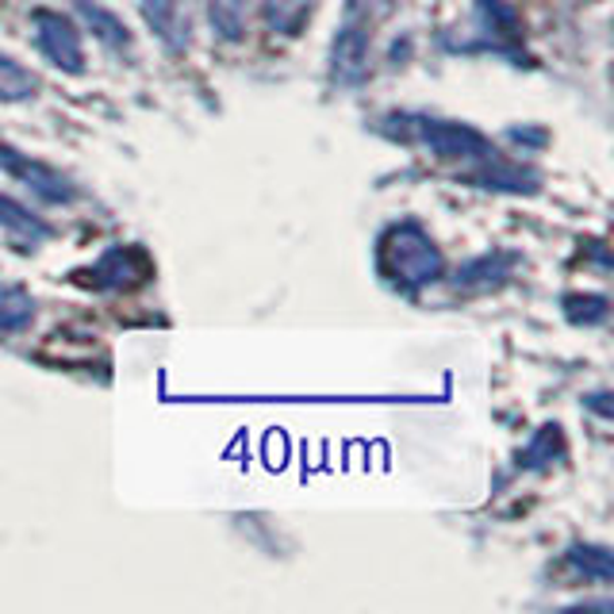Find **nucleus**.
Returning <instances> with one entry per match:
<instances>
[{
	"instance_id": "nucleus-10",
	"label": "nucleus",
	"mask_w": 614,
	"mask_h": 614,
	"mask_svg": "<svg viewBox=\"0 0 614 614\" xmlns=\"http://www.w3.org/2000/svg\"><path fill=\"white\" fill-rule=\"evenodd\" d=\"M36 89H39V77L31 73L28 66L0 55V100H4V105H23V100L36 97Z\"/></svg>"
},
{
	"instance_id": "nucleus-2",
	"label": "nucleus",
	"mask_w": 614,
	"mask_h": 614,
	"mask_svg": "<svg viewBox=\"0 0 614 614\" xmlns=\"http://www.w3.org/2000/svg\"><path fill=\"white\" fill-rule=\"evenodd\" d=\"M377 269L399 293H419V288L442 280L446 273V258H442L438 242L426 235L423 224L404 219V224H392L377 242Z\"/></svg>"
},
{
	"instance_id": "nucleus-13",
	"label": "nucleus",
	"mask_w": 614,
	"mask_h": 614,
	"mask_svg": "<svg viewBox=\"0 0 614 614\" xmlns=\"http://www.w3.org/2000/svg\"><path fill=\"white\" fill-rule=\"evenodd\" d=\"M0 227L12 230V235H20V238H31V242H42V238L50 235V227L42 224L39 216H31L20 200H12V196H4V192H0Z\"/></svg>"
},
{
	"instance_id": "nucleus-8",
	"label": "nucleus",
	"mask_w": 614,
	"mask_h": 614,
	"mask_svg": "<svg viewBox=\"0 0 614 614\" xmlns=\"http://www.w3.org/2000/svg\"><path fill=\"white\" fill-rule=\"evenodd\" d=\"M77 16L89 23L92 36L105 42L108 50H116V55L131 50V31H127V23L119 20L116 12H108L105 4H97V0H77Z\"/></svg>"
},
{
	"instance_id": "nucleus-17",
	"label": "nucleus",
	"mask_w": 614,
	"mask_h": 614,
	"mask_svg": "<svg viewBox=\"0 0 614 614\" xmlns=\"http://www.w3.org/2000/svg\"><path fill=\"white\" fill-rule=\"evenodd\" d=\"M561 307H565L568 323H576V327H600V323H607L611 307H607V296H565L561 300Z\"/></svg>"
},
{
	"instance_id": "nucleus-18",
	"label": "nucleus",
	"mask_w": 614,
	"mask_h": 614,
	"mask_svg": "<svg viewBox=\"0 0 614 614\" xmlns=\"http://www.w3.org/2000/svg\"><path fill=\"white\" fill-rule=\"evenodd\" d=\"M307 4H311V0H269V4H266V16H269V23H273L277 31H293L296 23L304 20Z\"/></svg>"
},
{
	"instance_id": "nucleus-14",
	"label": "nucleus",
	"mask_w": 614,
	"mask_h": 614,
	"mask_svg": "<svg viewBox=\"0 0 614 614\" xmlns=\"http://www.w3.org/2000/svg\"><path fill=\"white\" fill-rule=\"evenodd\" d=\"M511 266H515V254H484L457 273V285H499V277H507Z\"/></svg>"
},
{
	"instance_id": "nucleus-11",
	"label": "nucleus",
	"mask_w": 614,
	"mask_h": 614,
	"mask_svg": "<svg viewBox=\"0 0 614 614\" xmlns=\"http://www.w3.org/2000/svg\"><path fill=\"white\" fill-rule=\"evenodd\" d=\"M36 315V300H31L28 288L20 285H8L0 288V335H16L23 330Z\"/></svg>"
},
{
	"instance_id": "nucleus-7",
	"label": "nucleus",
	"mask_w": 614,
	"mask_h": 614,
	"mask_svg": "<svg viewBox=\"0 0 614 614\" xmlns=\"http://www.w3.org/2000/svg\"><path fill=\"white\" fill-rule=\"evenodd\" d=\"M476 20H481V28H488L492 50H511L523 39V23H518L515 8L503 4V0H476Z\"/></svg>"
},
{
	"instance_id": "nucleus-1",
	"label": "nucleus",
	"mask_w": 614,
	"mask_h": 614,
	"mask_svg": "<svg viewBox=\"0 0 614 614\" xmlns=\"http://www.w3.org/2000/svg\"><path fill=\"white\" fill-rule=\"evenodd\" d=\"M388 135L415 147L430 150L438 161L457 166V174L468 185L496 192H534V174H526L523 166L507 161L503 154L492 147V139H484L476 127L457 123V119H434V116H392Z\"/></svg>"
},
{
	"instance_id": "nucleus-3",
	"label": "nucleus",
	"mask_w": 614,
	"mask_h": 614,
	"mask_svg": "<svg viewBox=\"0 0 614 614\" xmlns=\"http://www.w3.org/2000/svg\"><path fill=\"white\" fill-rule=\"evenodd\" d=\"M380 12H384V0H346L338 36L330 42V81L338 89H354L369 73L373 31H377Z\"/></svg>"
},
{
	"instance_id": "nucleus-19",
	"label": "nucleus",
	"mask_w": 614,
	"mask_h": 614,
	"mask_svg": "<svg viewBox=\"0 0 614 614\" xmlns=\"http://www.w3.org/2000/svg\"><path fill=\"white\" fill-rule=\"evenodd\" d=\"M587 407H592V412H600L603 419H611V407L603 404V392H600V396H592V399H587Z\"/></svg>"
},
{
	"instance_id": "nucleus-15",
	"label": "nucleus",
	"mask_w": 614,
	"mask_h": 614,
	"mask_svg": "<svg viewBox=\"0 0 614 614\" xmlns=\"http://www.w3.org/2000/svg\"><path fill=\"white\" fill-rule=\"evenodd\" d=\"M211 28L227 42H238L246 31V0H208Z\"/></svg>"
},
{
	"instance_id": "nucleus-9",
	"label": "nucleus",
	"mask_w": 614,
	"mask_h": 614,
	"mask_svg": "<svg viewBox=\"0 0 614 614\" xmlns=\"http://www.w3.org/2000/svg\"><path fill=\"white\" fill-rule=\"evenodd\" d=\"M142 16L166 47H181L185 42V20H181V0H142Z\"/></svg>"
},
{
	"instance_id": "nucleus-4",
	"label": "nucleus",
	"mask_w": 614,
	"mask_h": 614,
	"mask_svg": "<svg viewBox=\"0 0 614 614\" xmlns=\"http://www.w3.org/2000/svg\"><path fill=\"white\" fill-rule=\"evenodd\" d=\"M36 23V42L50 66H58L62 73H85V47H81V31L73 28L70 16L50 12V8H39L31 16Z\"/></svg>"
},
{
	"instance_id": "nucleus-16",
	"label": "nucleus",
	"mask_w": 614,
	"mask_h": 614,
	"mask_svg": "<svg viewBox=\"0 0 614 614\" xmlns=\"http://www.w3.org/2000/svg\"><path fill=\"white\" fill-rule=\"evenodd\" d=\"M561 454H565L561 426H542V430H537V438L531 442V446H526V454L518 460H523V468H549Z\"/></svg>"
},
{
	"instance_id": "nucleus-12",
	"label": "nucleus",
	"mask_w": 614,
	"mask_h": 614,
	"mask_svg": "<svg viewBox=\"0 0 614 614\" xmlns=\"http://www.w3.org/2000/svg\"><path fill=\"white\" fill-rule=\"evenodd\" d=\"M568 565L584 580H595V584H611L614 580V561L607 545H573L568 549Z\"/></svg>"
},
{
	"instance_id": "nucleus-5",
	"label": "nucleus",
	"mask_w": 614,
	"mask_h": 614,
	"mask_svg": "<svg viewBox=\"0 0 614 614\" xmlns=\"http://www.w3.org/2000/svg\"><path fill=\"white\" fill-rule=\"evenodd\" d=\"M0 169L12 174L16 181H23L31 192L39 196V200H47V204H70L77 196L70 177H62L58 169H50L47 161H36L31 154L12 150L8 142H0Z\"/></svg>"
},
{
	"instance_id": "nucleus-6",
	"label": "nucleus",
	"mask_w": 614,
	"mask_h": 614,
	"mask_svg": "<svg viewBox=\"0 0 614 614\" xmlns=\"http://www.w3.org/2000/svg\"><path fill=\"white\" fill-rule=\"evenodd\" d=\"M150 277H154V261L142 246H112L89 269V280L97 288H139Z\"/></svg>"
}]
</instances>
